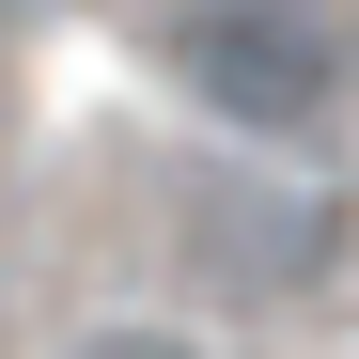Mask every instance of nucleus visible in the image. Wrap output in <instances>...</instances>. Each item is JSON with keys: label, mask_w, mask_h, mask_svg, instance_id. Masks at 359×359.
Segmentation results:
<instances>
[{"label": "nucleus", "mask_w": 359, "mask_h": 359, "mask_svg": "<svg viewBox=\"0 0 359 359\" xmlns=\"http://www.w3.org/2000/svg\"><path fill=\"white\" fill-rule=\"evenodd\" d=\"M79 359H203V344H188V328H94Z\"/></svg>", "instance_id": "obj_3"}, {"label": "nucleus", "mask_w": 359, "mask_h": 359, "mask_svg": "<svg viewBox=\"0 0 359 359\" xmlns=\"http://www.w3.org/2000/svg\"><path fill=\"white\" fill-rule=\"evenodd\" d=\"M156 63L234 141H328L344 126V0H188L156 32Z\"/></svg>", "instance_id": "obj_1"}, {"label": "nucleus", "mask_w": 359, "mask_h": 359, "mask_svg": "<svg viewBox=\"0 0 359 359\" xmlns=\"http://www.w3.org/2000/svg\"><path fill=\"white\" fill-rule=\"evenodd\" d=\"M0 16H16V0H0Z\"/></svg>", "instance_id": "obj_4"}, {"label": "nucleus", "mask_w": 359, "mask_h": 359, "mask_svg": "<svg viewBox=\"0 0 359 359\" xmlns=\"http://www.w3.org/2000/svg\"><path fill=\"white\" fill-rule=\"evenodd\" d=\"M328 266H344V219H328V188H219L203 203V281L219 297H328Z\"/></svg>", "instance_id": "obj_2"}]
</instances>
